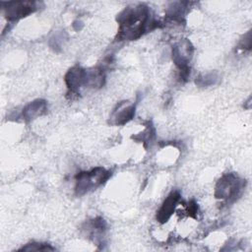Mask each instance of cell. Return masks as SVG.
I'll return each mask as SVG.
<instances>
[{
  "label": "cell",
  "mask_w": 252,
  "mask_h": 252,
  "mask_svg": "<svg viewBox=\"0 0 252 252\" xmlns=\"http://www.w3.org/2000/svg\"><path fill=\"white\" fill-rule=\"evenodd\" d=\"M118 37L133 40L140 37L145 32L151 31L158 24L150 19V10L145 5L126 8L118 16Z\"/></svg>",
  "instance_id": "6da1fadb"
},
{
  "label": "cell",
  "mask_w": 252,
  "mask_h": 252,
  "mask_svg": "<svg viewBox=\"0 0 252 252\" xmlns=\"http://www.w3.org/2000/svg\"><path fill=\"white\" fill-rule=\"evenodd\" d=\"M111 173L102 167H95L91 171H83L76 175L75 191L77 195H84L104 183Z\"/></svg>",
  "instance_id": "7a4b0ae2"
},
{
  "label": "cell",
  "mask_w": 252,
  "mask_h": 252,
  "mask_svg": "<svg viewBox=\"0 0 252 252\" xmlns=\"http://www.w3.org/2000/svg\"><path fill=\"white\" fill-rule=\"evenodd\" d=\"M244 187L245 181L243 182V180L234 173H227L218 181L215 196L218 199H224L227 201L235 200L240 196Z\"/></svg>",
  "instance_id": "3957f363"
},
{
  "label": "cell",
  "mask_w": 252,
  "mask_h": 252,
  "mask_svg": "<svg viewBox=\"0 0 252 252\" xmlns=\"http://www.w3.org/2000/svg\"><path fill=\"white\" fill-rule=\"evenodd\" d=\"M193 54V46L188 39H184L176 43L172 47V60L180 70L182 79H186L190 73L188 63Z\"/></svg>",
  "instance_id": "277c9868"
},
{
  "label": "cell",
  "mask_w": 252,
  "mask_h": 252,
  "mask_svg": "<svg viewBox=\"0 0 252 252\" xmlns=\"http://www.w3.org/2000/svg\"><path fill=\"white\" fill-rule=\"evenodd\" d=\"M65 83L72 93H78L81 88L88 87V71L80 66H74L67 72Z\"/></svg>",
  "instance_id": "5b68a950"
},
{
  "label": "cell",
  "mask_w": 252,
  "mask_h": 252,
  "mask_svg": "<svg viewBox=\"0 0 252 252\" xmlns=\"http://www.w3.org/2000/svg\"><path fill=\"white\" fill-rule=\"evenodd\" d=\"M35 8L34 2H10L6 8V16L9 20H18L32 13Z\"/></svg>",
  "instance_id": "8992f818"
},
{
  "label": "cell",
  "mask_w": 252,
  "mask_h": 252,
  "mask_svg": "<svg viewBox=\"0 0 252 252\" xmlns=\"http://www.w3.org/2000/svg\"><path fill=\"white\" fill-rule=\"evenodd\" d=\"M180 199V194L178 191L171 192L164 202L162 203L161 207L158 211L157 214V220L160 223H164L168 220V219L171 217V215L174 213V210L176 208V205Z\"/></svg>",
  "instance_id": "52a82bcc"
},
{
  "label": "cell",
  "mask_w": 252,
  "mask_h": 252,
  "mask_svg": "<svg viewBox=\"0 0 252 252\" xmlns=\"http://www.w3.org/2000/svg\"><path fill=\"white\" fill-rule=\"evenodd\" d=\"M47 110V103L43 99H36L32 102H30L24 109H23V118L25 120H32L34 119L42 114H44Z\"/></svg>",
  "instance_id": "ba28073f"
},
{
  "label": "cell",
  "mask_w": 252,
  "mask_h": 252,
  "mask_svg": "<svg viewBox=\"0 0 252 252\" xmlns=\"http://www.w3.org/2000/svg\"><path fill=\"white\" fill-rule=\"evenodd\" d=\"M135 115V105L130 104L123 106V104L118 105V110L112 112L113 123L116 125H124L129 122Z\"/></svg>",
  "instance_id": "9c48e42d"
},
{
  "label": "cell",
  "mask_w": 252,
  "mask_h": 252,
  "mask_svg": "<svg viewBox=\"0 0 252 252\" xmlns=\"http://www.w3.org/2000/svg\"><path fill=\"white\" fill-rule=\"evenodd\" d=\"M36 246L34 247V245L32 243V244H28L27 246L23 247L21 250H25V251H44V250H53L52 247H50L49 245L47 244H41V243H35Z\"/></svg>",
  "instance_id": "30bf717a"
},
{
  "label": "cell",
  "mask_w": 252,
  "mask_h": 252,
  "mask_svg": "<svg viewBox=\"0 0 252 252\" xmlns=\"http://www.w3.org/2000/svg\"><path fill=\"white\" fill-rule=\"evenodd\" d=\"M217 80V77L213 74H208L206 76H204L202 79L199 78L198 84L200 86H210V85H214L215 81Z\"/></svg>",
  "instance_id": "8fae6325"
}]
</instances>
